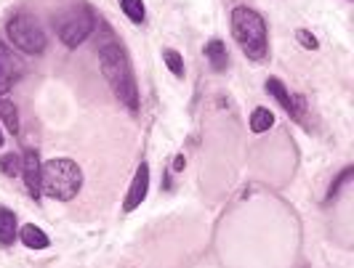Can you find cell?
Listing matches in <instances>:
<instances>
[{"instance_id":"cell-17","label":"cell","mask_w":354,"mask_h":268,"mask_svg":"<svg viewBox=\"0 0 354 268\" xmlns=\"http://www.w3.org/2000/svg\"><path fill=\"white\" fill-rule=\"evenodd\" d=\"M352 176H354V167H344V173H341L333 183H330V189H328V194H325V202H333V199L341 194V189H344V186L352 181Z\"/></svg>"},{"instance_id":"cell-3","label":"cell","mask_w":354,"mask_h":268,"mask_svg":"<svg viewBox=\"0 0 354 268\" xmlns=\"http://www.w3.org/2000/svg\"><path fill=\"white\" fill-rule=\"evenodd\" d=\"M83 189V170L75 160L56 157L40 170V194L59 202H70Z\"/></svg>"},{"instance_id":"cell-4","label":"cell","mask_w":354,"mask_h":268,"mask_svg":"<svg viewBox=\"0 0 354 268\" xmlns=\"http://www.w3.org/2000/svg\"><path fill=\"white\" fill-rule=\"evenodd\" d=\"M96 32V17L88 6H72L56 19V35L67 48L83 45Z\"/></svg>"},{"instance_id":"cell-6","label":"cell","mask_w":354,"mask_h":268,"mask_svg":"<svg viewBox=\"0 0 354 268\" xmlns=\"http://www.w3.org/2000/svg\"><path fill=\"white\" fill-rule=\"evenodd\" d=\"M24 72H27V64L21 61V56L14 54V48H8L0 40V96H6L8 90L14 88L24 77Z\"/></svg>"},{"instance_id":"cell-7","label":"cell","mask_w":354,"mask_h":268,"mask_svg":"<svg viewBox=\"0 0 354 268\" xmlns=\"http://www.w3.org/2000/svg\"><path fill=\"white\" fill-rule=\"evenodd\" d=\"M147 194H149V165L142 162V165L136 167V176H133V181H131L128 194H125V202H123L125 213H133L144 199H147Z\"/></svg>"},{"instance_id":"cell-19","label":"cell","mask_w":354,"mask_h":268,"mask_svg":"<svg viewBox=\"0 0 354 268\" xmlns=\"http://www.w3.org/2000/svg\"><path fill=\"white\" fill-rule=\"evenodd\" d=\"M0 170L6 173V176H14L19 170V157H14V154H6L3 160H0Z\"/></svg>"},{"instance_id":"cell-12","label":"cell","mask_w":354,"mask_h":268,"mask_svg":"<svg viewBox=\"0 0 354 268\" xmlns=\"http://www.w3.org/2000/svg\"><path fill=\"white\" fill-rule=\"evenodd\" d=\"M17 239V215L6 207H0V245H14Z\"/></svg>"},{"instance_id":"cell-16","label":"cell","mask_w":354,"mask_h":268,"mask_svg":"<svg viewBox=\"0 0 354 268\" xmlns=\"http://www.w3.org/2000/svg\"><path fill=\"white\" fill-rule=\"evenodd\" d=\"M162 61H165L168 72H171L176 80H181V77H184V59H181V54H178V51H174V48H165V51H162Z\"/></svg>"},{"instance_id":"cell-11","label":"cell","mask_w":354,"mask_h":268,"mask_svg":"<svg viewBox=\"0 0 354 268\" xmlns=\"http://www.w3.org/2000/svg\"><path fill=\"white\" fill-rule=\"evenodd\" d=\"M205 56H208V61H211V67L216 72H224V70H227V64H230L227 45H224L221 40H211V43L205 45Z\"/></svg>"},{"instance_id":"cell-1","label":"cell","mask_w":354,"mask_h":268,"mask_svg":"<svg viewBox=\"0 0 354 268\" xmlns=\"http://www.w3.org/2000/svg\"><path fill=\"white\" fill-rule=\"evenodd\" d=\"M96 51H99V67L102 74L109 83L112 93L118 96V101L123 104L128 112H139V85L133 77V67L131 59L125 54L123 43L115 37L109 30V24L99 27V40H96Z\"/></svg>"},{"instance_id":"cell-10","label":"cell","mask_w":354,"mask_h":268,"mask_svg":"<svg viewBox=\"0 0 354 268\" xmlns=\"http://www.w3.org/2000/svg\"><path fill=\"white\" fill-rule=\"evenodd\" d=\"M19 239H21V242H24V247H30V250H46V247L51 245L48 234L43 231V229H37V226H32V223L21 226V231H19Z\"/></svg>"},{"instance_id":"cell-15","label":"cell","mask_w":354,"mask_h":268,"mask_svg":"<svg viewBox=\"0 0 354 268\" xmlns=\"http://www.w3.org/2000/svg\"><path fill=\"white\" fill-rule=\"evenodd\" d=\"M120 8H123V14L133 24H144V19H147V6H144V0H120Z\"/></svg>"},{"instance_id":"cell-8","label":"cell","mask_w":354,"mask_h":268,"mask_svg":"<svg viewBox=\"0 0 354 268\" xmlns=\"http://www.w3.org/2000/svg\"><path fill=\"white\" fill-rule=\"evenodd\" d=\"M40 170H43V165H40V154H37L35 149H27L24 154H21V176H24V186H27V192H30V197L32 199H40Z\"/></svg>"},{"instance_id":"cell-2","label":"cell","mask_w":354,"mask_h":268,"mask_svg":"<svg viewBox=\"0 0 354 268\" xmlns=\"http://www.w3.org/2000/svg\"><path fill=\"white\" fill-rule=\"evenodd\" d=\"M232 37L243 48V54L253 61H264L266 54H269L266 21L256 8H248V6H234L232 8Z\"/></svg>"},{"instance_id":"cell-14","label":"cell","mask_w":354,"mask_h":268,"mask_svg":"<svg viewBox=\"0 0 354 268\" xmlns=\"http://www.w3.org/2000/svg\"><path fill=\"white\" fill-rule=\"evenodd\" d=\"M272 125H274V114H272L269 109L266 107L253 109V114H250V130H253V133H266Z\"/></svg>"},{"instance_id":"cell-21","label":"cell","mask_w":354,"mask_h":268,"mask_svg":"<svg viewBox=\"0 0 354 268\" xmlns=\"http://www.w3.org/2000/svg\"><path fill=\"white\" fill-rule=\"evenodd\" d=\"M3 143H6V136H3V130H0V146H3Z\"/></svg>"},{"instance_id":"cell-18","label":"cell","mask_w":354,"mask_h":268,"mask_svg":"<svg viewBox=\"0 0 354 268\" xmlns=\"http://www.w3.org/2000/svg\"><path fill=\"white\" fill-rule=\"evenodd\" d=\"M296 40L301 43L306 51H317V48H319V40L312 35L309 30H296Z\"/></svg>"},{"instance_id":"cell-13","label":"cell","mask_w":354,"mask_h":268,"mask_svg":"<svg viewBox=\"0 0 354 268\" xmlns=\"http://www.w3.org/2000/svg\"><path fill=\"white\" fill-rule=\"evenodd\" d=\"M0 120H3V125H6V130H8L11 136H17L19 133L17 104H14V101H8V99H3V96H0Z\"/></svg>"},{"instance_id":"cell-5","label":"cell","mask_w":354,"mask_h":268,"mask_svg":"<svg viewBox=\"0 0 354 268\" xmlns=\"http://www.w3.org/2000/svg\"><path fill=\"white\" fill-rule=\"evenodd\" d=\"M6 32L11 37V43L17 45L19 51H24V54L37 56V54H43L46 45H48L46 32L40 30V24H37L32 17H27V14H17L14 19H8Z\"/></svg>"},{"instance_id":"cell-9","label":"cell","mask_w":354,"mask_h":268,"mask_svg":"<svg viewBox=\"0 0 354 268\" xmlns=\"http://www.w3.org/2000/svg\"><path fill=\"white\" fill-rule=\"evenodd\" d=\"M266 90L272 93V99L280 104V107L290 114V117H296V120H301V114H304V109H301V101L290 93V90L285 88V83L283 80H277V77H269L266 80Z\"/></svg>"},{"instance_id":"cell-20","label":"cell","mask_w":354,"mask_h":268,"mask_svg":"<svg viewBox=\"0 0 354 268\" xmlns=\"http://www.w3.org/2000/svg\"><path fill=\"white\" fill-rule=\"evenodd\" d=\"M184 167H187V157H184V154H176V160H174V170H184Z\"/></svg>"}]
</instances>
